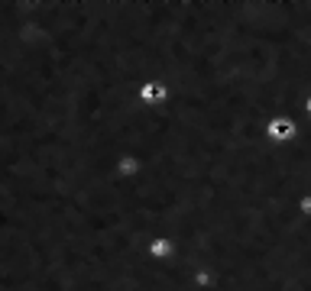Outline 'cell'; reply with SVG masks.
Masks as SVG:
<instances>
[{
    "label": "cell",
    "mask_w": 311,
    "mask_h": 291,
    "mask_svg": "<svg viewBox=\"0 0 311 291\" xmlns=\"http://www.w3.org/2000/svg\"><path fill=\"white\" fill-rule=\"evenodd\" d=\"M289 129H292L289 123H276V136H289Z\"/></svg>",
    "instance_id": "6da1fadb"
}]
</instances>
